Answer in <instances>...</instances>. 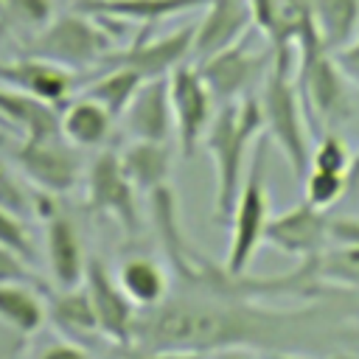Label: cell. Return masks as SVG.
<instances>
[{
	"instance_id": "13",
	"label": "cell",
	"mask_w": 359,
	"mask_h": 359,
	"mask_svg": "<svg viewBox=\"0 0 359 359\" xmlns=\"http://www.w3.org/2000/svg\"><path fill=\"white\" fill-rule=\"evenodd\" d=\"M84 286L90 292V300L95 306L98 317V331L115 342V345H132L135 339V320H137V306L126 297L121 289L118 278L109 275L107 264L95 255L87 258V272H84Z\"/></svg>"
},
{
	"instance_id": "7",
	"label": "cell",
	"mask_w": 359,
	"mask_h": 359,
	"mask_svg": "<svg viewBox=\"0 0 359 359\" xmlns=\"http://www.w3.org/2000/svg\"><path fill=\"white\" fill-rule=\"evenodd\" d=\"M8 160L39 194H50V196L73 191L81 174V160L76 154V146L65 140V135L20 137L17 143L8 146Z\"/></svg>"
},
{
	"instance_id": "41",
	"label": "cell",
	"mask_w": 359,
	"mask_h": 359,
	"mask_svg": "<svg viewBox=\"0 0 359 359\" xmlns=\"http://www.w3.org/2000/svg\"><path fill=\"white\" fill-rule=\"evenodd\" d=\"M0 14H3V0H0Z\"/></svg>"
},
{
	"instance_id": "28",
	"label": "cell",
	"mask_w": 359,
	"mask_h": 359,
	"mask_svg": "<svg viewBox=\"0 0 359 359\" xmlns=\"http://www.w3.org/2000/svg\"><path fill=\"white\" fill-rule=\"evenodd\" d=\"M303 191H306V202L317 205V208H331L339 199H345V188L348 180L339 171H325V168H309V174L303 177Z\"/></svg>"
},
{
	"instance_id": "6",
	"label": "cell",
	"mask_w": 359,
	"mask_h": 359,
	"mask_svg": "<svg viewBox=\"0 0 359 359\" xmlns=\"http://www.w3.org/2000/svg\"><path fill=\"white\" fill-rule=\"evenodd\" d=\"M297 90L306 107L309 121L323 123L325 129L339 126L351 115V98H348V79L334 62L331 50L314 48L297 53Z\"/></svg>"
},
{
	"instance_id": "11",
	"label": "cell",
	"mask_w": 359,
	"mask_h": 359,
	"mask_svg": "<svg viewBox=\"0 0 359 359\" xmlns=\"http://www.w3.org/2000/svg\"><path fill=\"white\" fill-rule=\"evenodd\" d=\"M264 241L286 255L309 261V258H317L331 244V219L325 216L323 208L303 199L286 213L272 216L266 222Z\"/></svg>"
},
{
	"instance_id": "2",
	"label": "cell",
	"mask_w": 359,
	"mask_h": 359,
	"mask_svg": "<svg viewBox=\"0 0 359 359\" xmlns=\"http://www.w3.org/2000/svg\"><path fill=\"white\" fill-rule=\"evenodd\" d=\"M264 112L258 93L244 95L241 101L219 104L213 121L202 137L216 165V222L227 224L238 199V191L247 177V151L264 135Z\"/></svg>"
},
{
	"instance_id": "36",
	"label": "cell",
	"mask_w": 359,
	"mask_h": 359,
	"mask_svg": "<svg viewBox=\"0 0 359 359\" xmlns=\"http://www.w3.org/2000/svg\"><path fill=\"white\" fill-rule=\"evenodd\" d=\"M140 359H205V353L182 351V348H165V351H143Z\"/></svg>"
},
{
	"instance_id": "12",
	"label": "cell",
	"mask_w": 359,
	"mask_h": 359,
	"mask_svg": "<svg viewBox=\"0 0 359 359\" xmlns=\"http://www.w3.org/2000/svg\"><path fill=\"white\" fill-rule=\"evenodd\" d=\"M191 48H194V25H182L165 36H157V39L137 36L129 48L104 53V59L98 65L129 67V70H137L143 79H160V76H168L182 62H188Z\"/></svg>"
},
{
	"instance_id": "22",
	"label": "cell",
	"mask_w": 359,
	"mask_h": 359,
	"mask_svg": "<svg viewBox=\"0 0 359 359\" xmlns=\"http://www.w3.org/2000/svg\"><path fill=\"white\" fill-rule=\"evenodd\" d=\"M118 283L126 292V297L137 309H154L168 297V275L165 269L146 255H132L121 264Z\"/></svg>"
},
{
	"instance_id": "38",
	"label": "cell",
	"mask_w": 359,
	"mask_h": 359,
	"mask_svg": "<svg viewBox=\"0 0 359 359\" xmlns=\"http://www.w3.org/2000/svg\"><path fill=\"white\" fill-rule=\"evenodd\" d=\"M210 359H264V356L255 353L252 348H238V345H233V348H219V351H213Z\"/></svg>"
},
{
	"instance_id": "18",
	"label": "cell",
	"mask_w": 359,
	"mask_h": 359,
	"mask_svg": "<svg viewBox=\"0 0 359 359\" xmlns=\"http://www.w3.org/2000/svg\"><path fill=\"white\" fill-rule=\"evenodd\" d=\"M0 126L20 132V137H50L62 135L59 112L53 104L39 101L22 90L0 87Z\"/></svg>"
},
{
	"instance_id": "24",
	"label": "cell",
	"mask_w": 359,
	"mask_h": 359,
	"mask_svg": "<svg viewBox=\"0 0 359 359\" xmlns=\"http://www.w3.org/2000/svg\"><path fill=\"white\" fill-rule=\"evenodd\" d=\"M306 3L325 50H337L356 36L359 0H306Z\"/></svg>"
},
{
	"instance_id": "40",
	"label": "cell",
	"mask_w": 359,
	"mask_h": 359,
	"mask_svg": "<svg viewBox=\"0 0 359 359\" xmlns=\"http://www.w3.org/2000/svg\"><path fill=\"white\" fill-rule=\"evenodd\" d=\"M328 359H356L353 353H348V351H337V353H331Z\"/></svg>"
},
{
	"instance_id": "9",
	"label": "cell",
	"mask_w": 359,
	"mask_h": 359,
	"mask_svg": "<svg viewBox=\"0 0 359 359\" xmlns=\"http://www.w3.org/2000/svg\"><path fill=\"white\" fill-rule=\"evenodd\" d=\"M168 95L174 112V135L180 154L188 160L194 157L196 146L202 143L210 121H213V95L194 62H182L168 73Z\"/></svg>"
},
{
	"instance_id": "23",
	"label": "cell",
	"mask_w": 359,
	"mask_h": 359,
	"mask_svg": "<svg viewBox=\"0 0 359 359\" xmlns=\"http://www.w3.org/2000/svg\"><path fill=\"white\" fill-rule=\"evenodd\" d=\"M39 292L28 283H0V323L22 337L36 334L50 314Z\"/></svg>"
},
{
	"instance_id": "16",
	"label": "cell",
	"mask_w": 359,
	"mask_h": 359,
	"mask_svg": "<svg viewBox=\"0 0 359 359\" xmlns=\"http://www.w3.org/2000/svg\"><path fill=\"white\" fill-rule=\"evenodd\" d=\"M0 81L14 87V90H22L39 101L59 107L67 101V95L76 84V76L70 67L31 53V56H22L14 62H3L0 65Z\"/></svg>"
},
{
	"instance_id": "34",
	"label": "cell",
	"mask_w": 359,
	"mask_h": 359,
	"mask_svg": "<svg viewBox=\"0 0 359 359\" xmlns=\"http://www.w3.org/2000/svg\"><path fill=\"white\" fill-rule=\"evenodd\" d=\"M331 56H334V62L339 65V70L345 73V79L359 87V34H356L348 45L331 50Z\"/></svg>"
},
{
	"instance_id": "26",
	"label": "cell",
	"mask_w": 359,
	"mask_h": 359,
	"mask_svg": "<svg viewBox=\"0 0 359 359\" xmlns=\"http://www.w3.org/2000/svg\"><path fill=\"white\" fill-rule=\"evenodd\" d=\"M53 320L70 331V334H101L98 331V317H95V306L90 300L87 286H76V289H59V294L53 297L50 309Z\"/></svg>"
},
{
	"instance_id": "14",
	"label": "cell",
	"mask_w": 359,
	"mask_h": 359,
	"mask_svg": "<svg viewBox=\"0 0 359 359\" xmlns=\"http://www.w3.org/2000/svg\"><path fill=\"white\" fill-rule=\"evenodd\" d=\"M255 25L250 0H208L202 20L194 25L191 62L199 65L213 53L236 45Z\"/></svg>"
},
{
	"instance_id": "32",
	"label": "cell",
	"mask_w": 359,
	"mask_h": 359,
	"mask_svg": "<svg viewBox=\"0 0 359 359\" xmlns=\"http://www.w3.org/2000/svg\"><path fill=\"white\" fill-rule=\"evenodd\" d=\"M0 283H28V286H36L45 292V283L28 266V258L6 244H0Z\"/></svg>"
},
{
	"instance_id": "35",
	"label": "cell",
	"mask_w": 359,
	"mask_h": 359,
	"mask_svg": "<svg viewBox=\"0 0 359 359\" xmlns=\"http://www.w3.org/2000/svg\"><path fill=\"white\" fill-rule=\"evenodd\" d=\"M36 359H90V353H87V348L79 345V342L53 339V342H48V345L36 353Z\"/></svg>"
},
{
	"instance_id": "3",
	"label": "cell",
	"mask_w": 359,
	"mask_h": 359,
	"mask_svg": "<svg viewBox=\"0 0 359 359\" xmlns=\"http://www.w3.org/2000/svg\"><path fill=\"white\" fill-rule=\"evenodd\" d=\"M261 112L264 129L269 140L286 157L292 177L303 182L311 168V146H309V115L297 90V79L292 73V53H275V62L261 81Z\"/></svg>"
},
{
	"instance_id": "25",
	"label": "cell",
	"mask_w": 359,
	"mask_h": 359,
	"mask_svg": "<svg viewBox=\"0 0 359 359\" xmlns=\"http://www.w3.org/2000/svg\"><path fill=\"white\" fill-rule=\"evenodd\" d=\"M146 79L137 73V70H129V67H107L101 76H95L87 87H84V95L95 98L112 118H123L126 107L132 104L135 93L140 90Z\"/></svg>"
},
{
	"instance_id": "19",
	"label": "cell",
	"mask_w": 359,
	"mask_h": 359,
	"mask_svg": "<svg viewBox=\"0 0 359 359\" xmlns=\"http://www.w3.org/2000/svg\"><path fill=\"white\" fill-rule=\"evenodd\" d=\"M208 0H79L76 8L87 11L93 17H109V20H129L140 25H154L160 20H168L174 14L205 8Z\"/></svg>"
},
{
	"instance_id": "8",
	"label": "cell",
	"mask_w": 359,
	"mask_h": 359,
	"mask_svg": "<svg viewBox=\"0 0 359 359\" xmlns=\"http://www.w3.org/2000/svg\"><path fill=\"white\" fill-rule=\"evenodd\" d=\"M275 62V50H252L247 39H238L236 45L213 53L210 59L199 62V73L213 95L216 104L241 101L244 95H252L255 87L266 79L269 67Z\"/></svg>"
},
{
	"instance_id": "1",
	"label": "cell",
	"mask_w": 359,
	"mask_h": 359,
	"mask_svg": "<svg viewBox=\"0 0 359 359\" xmlns=\"http://www.w3.org/2000/svg\"><path fill=\"white\" fill-rule=\"evenodd\" d=\"M356 292H339L317 300H306L297 309H269L264 300L219 297L188 292L182 297H165L160 306L137 314L135 339L140 351H199L213 353L219 348H252L258 353L272 351H342L359 345V325L351 320L359 309Z\"/></svg>"
},
{
	"instance_id": "4",
	"label": "cell",
	"mask_w": 359,
	"mask_h": 359,
	"mask_svg": "<svg viewBox=\"0 0 359 359\" xmlns=\"http://www.w3.org/2000/svg\"><path fill=\"white\" fill-rule=\"evenodd\" d=\"M266 163H269V135L255 140V151L247 165L244 185L238 191L233 216H230V247L224 258V269L233 275H244L258 247L264 244V230L269 222V194H266Z\"/></svg>"
},
{
	"instance_id": "21",
	"label": "cell",
	"mask_w": 359,
	"mask_h": 359,
	"mask_svg": "<svg viewBox=\"0 0 359 359\" xmlns=\"http://www.w3.org/2000/svg\"><path fill=\"white\" fill-rule=\"evenodd\" d=\"M123 174L137 188V194H151L160 185H168L171 174V154L168 146L160 140H132L121 154Z\"/></svg>"
},
{
	"instance_id": "31",
	"label": "cell",
	"mask_w": 359,
	"mask_h": 359,
	"mask_svg": "<svg viewBox=\"0 0 359 359\" xmlns=\"http://www.w3.org/2000/svg\"><path fill=\"white\" fill-rule=\"evenodd\" d=\"M351 151L345 146V140L334 132H325L314 151H311V168H325V171H339V174H348V165H351Z\"/></svg>"
},
{
	"instance_id": "27",
	"label": "cell",
	"mask_w": 359,
	"mask_h": 359,
	"mask_svg": "<svg viewBox=\"0 0 359 359\" xmlns=\"http://www.w3.org/2000/svg\"><path fill=\"white\" fill-rule=\"evenodd\" d=\"M317 275L323 283L359 294V244L331 241L317 255Z\"/></svg>"
},
{
	"instance_id": "15",
	"label": "cell",
	"mask_w": 359,
	"mask_h": 359,
	"mask_svg": "<svg viewBox=\"0 0 359 359\" xmlns=\"http://www.w3.org/2000/svg\"><path fill=\"white\" fill-rule=\"evenodd\" d=\"M36 210L45 216V252H48L53 283L59 289L81 286L87 272V255H84V244L76 224L56 210V202H42L36 205Z\"/></svg>"
},
{
	"instance_id": "30",
	"label": "cell",
	"mask_w": 359,
	"mask_h": 359,
	"mask_svg": "<svg viewBox=\"0 0 359 359\" xmlns=\"http://www.w3.org/2000/svg\"><path fill=\"white\" fill-rule=\"evenodd\" d=\"M0 208L17 219H28L34 210H36V202L34 196L25 191V185L8 171V165L0 160Z\"/></svg>"
},
{
	"instance_id": "20",
	"label": "cell",
	"mask_w": 359,
	"mask_h": 359,
	"mask_svg": "<svg viewBox=\"0 0 359 359\" xmlns=\"http://www.w3.org/2000/svg\"><path fill=\"white\" fill-rule=\"evenodd\" d=\"M112 121L115 118L90 95H81V98L70 101L59 112L62 135L76 149H98V146H104L109 132H112Z\"/></svg>"
},
{
	"instance_id": "37",
	"label": "cell",
	"mask_w": 359,
	"mask_h": 359,
	"mask_svg": "<svg viewBox=\"0 0 359 359\" xmlns=\"http://www.w3.org/2000/svg\"><path fill=\"white\" fill-rule=\"evenodd\" d=\"M345 180H348V188H345V199H353V202H359V149L353 151V157H351V165H348V174H345Z\"/></svg>"
},
{
	"instance_id": "39",
	"label": "cell",
	"mask_w": 359,
	"mask_h": 359,
	"mask_svg": "<svg viewBox=\"0 0 359 359\" xmlns=\"http://www.w3.org/2000/svg\"><path fill=\"white\" fill-rule=\"evenodd\" d=\"M264 359H314L303 351H272V353H261Z\"/></svg>"
},
{
	"instance_id": "33",
	"label": "cell",
	"mask_w": 359,
	"mask_h": 359,
	"mask_svg": "<svg viewBox=\"0 0 359 359\" xmlns=\"http://www.w3.org/2000/svg\"><path fill=\"white\" fill-rule=\"evenodd\" d=\"M0 244L17 250L20 255H25L28 261L34 258V250H31V238H28V230H25V222L6 213L0 208Z\"/></svg>"
},
{
	"instance_id": "10",
	"label": "cell",
	"mask_w": 359,
	"mask_h": 359,
	"mask_svg": "<svg viewBox=\"0 0 359 359\" xmlns=\"http://www.w3.org/2000/svg\"><path fill=\"white\" fill-rule=\"evenodd\" d=\"M135 194H137V188L123 174L121 157L109 149L95 154V160L90 163V174H87V208L93 213L118 219V224L129 236H137L140 208H137Z\"/></svg>"
},
{
	"instance_id": "5",
	"label": "cell",
	"mask_w": 359,
	"mask_h": 359,
	"mask_svg": "<svg viewBox=\"0 0 359 359\" xmlns=\"http://www.w3.org/2000/svg\"><path fill=\"white\" fill-rule=\"evenodd\" d=\"M109 34L93 22L87 11H67L53 17L42 31L31 39V53L65 65L70 70L98 65L104 53H109Z\"/></svg>"
},
{
	"instance_id": "17",
	"label": "cell",
	"mask_w": 359,
	"mask_h": 359,
	"mask_svg": "<svg viewBox=\"0 0 359 359\" xmlns=\"http://www.w3.org/2000/svg\"><path fill=\"white\" fill-rule=\"evenodd\" d=\"M126 129L135 140H160L165 143L174 129L171 95H168V76L146 79L135 93L132 104L123 112Z\"/></svg>"
},
{
	"instance_id": "29",
	"label": "cell",
	"mask_w": 359,
	"mask_h": 359,
	"mask_svg": "<svg viewBox=\"0 0 359 359\" xmlns=\"http://www.w3.org/2000/svg\"><path fill=\"white\" fill-rule=\"evenodd\" d=\"M0 17H8L11 22L36 34L56 17V8H53V0H3Z\"/></svg>"
}]
</instances>
